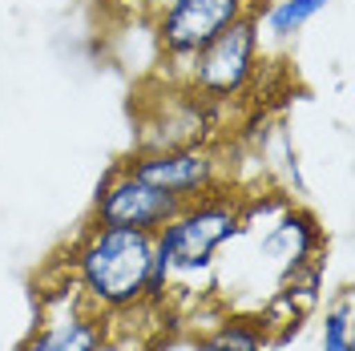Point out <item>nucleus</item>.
Masks as SVG:
<instances>
[{
	"instance_id": "f257e3e1",
	"label": "nucleus",
	"mask_w": 355,
	"mask_h": 351,
	"mask_svg": "<svg viewBox=\"0 0 355 351\" xmlns=\"http://www.w3.org/2000/svg\"><path fill=\"white\" fill-rule=\"evenodd\" d=\"M154 234L89 222L69 246V279L77 299L97 315H130L146 299Z\"/></svg>"
},
{
	"instance_id": "f03ea898",
	"label": "nucleus",
	"mask_w": 355,
	"mask_h": 351,
	"mask_svg": "<svg viewBox=\"0 0 355 351\" xmlns=\"http://www.w3.org/2000/svg\"><path fill=\"white\" fill-rule=\"evenodd\" d=\"M243 234V198L230 190H214L194 202H186L174 219L154 234V246L170 255V266L178 275H198L214 266L218 246Z\"/></svg>"
},
{
	"instance_id": "7ed1b4c3",
	"label": "nucleus",
	"mask_w": 355,
	"mask_h": 351,
	"mask_svg": "<svg viewBox=\"0 0 355 351\" xmlns=\"http://www.w3.org/2000/svg\"><path fill=\"white\" fill-rule=\"evenodd\" d=\"M259 12H246L243 21H234L190 61L182 85L194 97H202L206 105L234 101L254 85L259 65H263V21H259Z\"/></svg>"
},
{
	"instance_id": "20e7f679",
	"label": "nucleus",
	"mask_w": 355,
	"mask_h": 351,
	"mask_svg": "<svg viewBox=\"0 0 355 351\" xmlns=\"http://www.w3.org/2000/svg\"><path fill=\"white\" fill-rule=\"evenodd\" d=\"M246 12H259V0H162L154 8V37L162 49V61L174 65L182 85L190 61L198 57L218 33H226Z\"/></svg>"
},
{
	"instance_id": "39448f33",
	"label": "nucleus",
	"mask_w": 355,
	"mask_h": 351,
	"mask_svg": "<svg viewBox=\"0 0 355 351\" xmlns=\"http://www.w3.org/2000/svg\"><path fill=\"white\" fill-rule=\"evenodd\" d=\"M133 178L150 182L157 190L174 194L178 202H194L202 194L226 190V162L210 142L194 146H166V150H133L125 162H117Z\"/></svg>"
},
{
	"instance_id": "423d86ee",
	"label": "nucleus",
	"mask_w": 355,
	"mask_h": 351,
	"mask_svg": "<svg viewBox=\"0 0 355 351\" xmlns=\"http://www.w3.org/2000/svg\"><path fill=\"white\" fill-rule=\"evenodd\" d=\"M182 206L186 202H178L174 194H166V190H157L150 182L133 178L130 170L113 166L110 174L97 182V194H93V206H89V222L117 226V230L157 234Z\"/></svg>"
},
{
	"instance_id": "0eeeda50",
	"label": "nucleus",
	"mask_w": 355,
	"mask_h": 351,
	"mask_svg": "<svg viewBox=\"0 0 355 351\" xmlns=\"http://www.w3.org/2000/svg\"><path fill=\"white\" fill-rule=\"evenodd\" d=\"M323 246V230H319V222L311 210L303 206H283L279 210V219L266 226V234L259 239V255H270V259H279L283 263V279H291L295 271H303L307 263H315L311 255Z\"/></svg>"
},
{
	"instance_id": "6e6552de",
	"label": "nucleus",
	"mask_w": 355,
	"mask_h": 351,
	"mask_svg": "<svg viewBox=\"0 0 355 351\" xmlns=\"http://www.w3.org/2000/svg\"><path fill=\"white\" fill-rule=\"evenodd\" d=\"M105 339H110L105 315H97L81 303L77 311L37 323L17 343V351H105Z\"/></svg>"
},
{
	"instance_id": "1a4fd4ad",
	"label": "nucleus",
	"mask_w": 355,
	"mask_h": 351,
	"mask_svg": "<svg viewBox=\"0 0 355 351\" xmlns=\"http://www.w3.org/2000/svg\"><path fill=\"white\" fill-rule=\"evenodd\" d=\"M266 335H270L266 319L234 315V319H222L210 335H202V348L206 351H266Z\"/></svg>"
},
{
	"instance_id": "9d476101",
	"label": "nucleus",
	"mask_w": 355,
	"mask_h": 351,
	"mask_svg": "<svg viewBox=\"0 0 355 351\" xmlns=\"http://www.w3.org/2000/svg\"><path fill=\"white\" fill-rule=\"evenodd\" d=\"M331 0H275V4H266L263 12H259V21L266 24V33L275 37V41H291L299 28H307L323 8H327Z\"/></svg>"
},
{
	"instance_id": "9b49d317",
	"label": "nucleus",
	"mask_w": 355,
	"mask_h": 351,
	"mask_svg": "<svg viewBox=\"0 0 355 351\" xmlns=\"http://www.w3.org/2000/svg\"><path fill=\"white\" fill-rule=\"evenodd\" d=\"M323 351H355V331H352V291L343 286L335 295V303L323 315Z\"/></svg>"
},
{
	"instance_id": "f8f14e48",
	"label": "nucleus",
	"mask_w": 355,
	"mask_h": 351,
	"mask_svg": "<svg viewBox=\"0 0 355 351\" xmlns=\"http://www.w3.org/2000/svg\"><path fill=\"white\" fill-rule=\"evenodd\" d=\"M190 351H206V348H202V339H194V343H190Z\"/></svg>"
}]
</instances>
